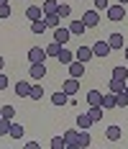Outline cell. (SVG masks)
Segmentation results:
<instances>
[{
	"label": "cell",
	"mask_w": 128,
	"mask_h": 149,
	"mask_svg": "<svg viewBox=\"0 0 128 149\" xmlns=\"http://www.w3.org/2000/svg\"><path fill=\"white\" fill-rule=\"evenodd\" d=\"M59 49H62V44H57V41H51V44H46V46H44L46 57H57V54H59Z\"/></svg>",
	"instance_id": "29"
},
{
	"label": "cell",
	"mask_w": 128,
	"mask_h": 149,
	"mask_svg": "<svg viewBox=\"0 0 128 149\" xmlns=\"http://www.w3.org/2000/svg\"><path fill=\"white\" fill-rule=\"evenodd\" d=\"M62 90H64L69 98H74V95L80 93V80H77V77H69V80H64V82H62Z\"/></svg>",
	"instance_id": "5"
},
{
	"label": "cell",
	"mask_w": 128,
	"mask_h": 149,
	"mask_svg": "<svg viewBox=\"0 0 128 149\" xmlns=\"http://www.w3.org/2000/svg\"><path fill=\"white\" fill-rule=\"evenodd\" d=\"M105 136H108V139H110V141H118V139H120V136H123V129H120V126H108V129H105Z\"/></svg>",
	"instance_id": "19"
},
{
	"label": "cell",
	"mask_w": 128,
	"mask_h": 149,
	"mask_svg": "<svg viewBox=\"0 0 128 149\" xmlns=\"http://www.w3.org/2000/svg\"><path fill=\"white\" fill-rule=\"evenodd\" d=\"M23 134H26L23 123H13V121H10V131H8V136H10V139H23Z\"/></svg>",
	"instance_id": "18"
},
{
	"label": "cell",
	"mask_w": 128,
	"mask_h": 149,
	"mask_svg": "<svg viewBox=\"0 0 128 149\" xmlns=\"http://www.w3.org/2000/svg\"><path fill=\"white\" fill-rule=\"evenodd\" d=\"M8 15H10V3L0 5V18H8Z\"/></svg>",
	"instance_id": "36"
},
{
	"label": "cell",
	"mask_w": 128,
	"mask_h": 149,
	"mask_svg": "<svg viewBox=\"0 0 128 149\" xmlns=\"http://www.w3.org/2000/svg\"><path fill=\"white\" fill-rule=\"evenodd\" d=\"M28 62H31V64H36V62H46V52H44V46H31V49H28Z\"/></svg>",
	"instance_id": "8"
},
{
	"label": "cell",
	"mask_w": 128,
	"mask_h": 149,
	"mask_svg": "<svg viewBox=\"0 0 128 149\" xmlns=\"http://www.w3.org/2000/svg\"><path fill=\"white\" fill-rule=\"evenodd\" d=\"M67 29H69V33H72V36H82V33L87 31V26L82 23V18H80V21H72Z\"/></svg>",
	"instance_id": "15"
},
{
	"label": "cell",
	"mask_w": 128,
	"mask_h": 149,
	"mask_svg": "<svg viewBox=\"0 0 128 149\" xmlns=\"http://www.w3.org/2000/svg\"><path fill=\"white\" fill-rule=\"evenodd\" d=\"M82 23H85L87 29H95V26H100V13L95 10V8L85 10V13H82Z\"/></svg>",
	"instance_id": "2"
},
{
	"label": "cell",
	"mask_w": 128,
	"mask_h": 149,
	"mask_svg": "<svg viewBox=\"0 0 128 149\" xmlns=\"http://www.w3.org/2000/svg\"><path fill=\"white\" fill-rule=\"evenodd\" d=\"M3 70H5V59L0 57V72H3Z\"/></svg>",
	"instance_id": "40"
},
{
	"label": "cell",
	"mask_w": 128,
	"mask_h": 149,
	"mask_svg": "<svg viewBox=\"0 0 128 149\" xmlns=\"http://www.w3.org/2000/svg\"><path fill=\"white\" fill-rule=\"evenodd\" d=\"M113 77H118V80H126V82H128V70L123 67V64H118V67H113Z\"/></svg>",
	"instance_id": "31"
},
{
	"label": "cell",
	"mask_w": 128,
	"mask_h": 149,
	"mask_svg": "<svg viewBox=\"0 0 128 149\" xmlns=\"http://www.w3.org/2000/svg\"><path fill=\"white\" fill-rule=\"evenodd\" d=\"M26 18H28V21H39V18H44L41 5H28V8H26Z\"/></svg>",
	"instance_id": "16"
},
{
	"label": "cell",
	"mask_w": 128,
	"mask_h": 149,
	"mask_svg": "<svg viewBox=\"0 0 128 149\" xmlns=\"http://www.w3.org/2000/svg\"><path fill=\"white\" fill-rule=\"evenodd\" d=\"M123 54H126V59H128V46H126V49H123Z\"/></svg>",
	"instance_id": "42"
},
{
	"label": "cell",
	"mask_w": 128,
	"mask_h": 149,
	"mask_svg": "<svg viewBox=\"0 0 128 149\" xmlns=\"http://www.w3.org/2000/svg\"><path fill=\"white\" fill-rule=\"evenodd\" d=\"M57 13H59V18H69V15H72V5H69V3H59Z\"/></svg>",
	"instance_id": "30"
},
{
	"label": "cell",
	"mask_w": 128,
	"mask_h": 149,
	"mask_svg": "<svg viewBox=\"0 0 128 149\" xmlns=\"http://www.w3.org/2000/svg\"><path fill=\"white\" fill-rule=\"evenodd\" d=\"M92 57H95V54H92V46H80V49H74V59L77 62H85L87 64Z\"/></svg>",
	"instance_id": "9"
},
{
	"label": "cell",
	"mask_w": 128,
	"mask_h": 149,
	"mask_svg": "<svg viewBox=\"0 0 128 149\" xmlns=\"http://www.w3.org/2000/svg\"><path fill=\"white\" fill-rule=\"evenodd\" d=\"M5 3H8V0H0V5H5Z\"/></svg>",
	"instance_id": "43"
},
{
	"label": "cell",
	"mask_w": 128,
	"mask_h": 149,
	"mask_svg": "<svg viewBox=\"0 0 128 149\" xmlns=\"http://www.w3.org/2000/svg\"><path fill=\"white\" fill-rule=\"evenodd\" d=\"M46 29H49V26H46V21H44V18H39V21H31V33H36V36H39V33H44Z\"/></svg>",
	"instance_id": "25"
},
{
	"label": "cell",
	"mask_w": 128,
	"mask_h": 149,
	"mask_svg": "<svg viewBox=\"0 0 128 149\" xmlns=\"http://www.w3.org/2000/svg\"><path fill=\"white\" fill-rule=\"evenodd\" d=\"M108 44H110V49H123V33H110L108 36Z\"/></svg>",
	"instance_id": "20"
},
{
	"label": "cell",
	"mask_w": 128,
	"mask_h": 149,
	"mask_svg": "<svg viewBox=\"0 0 128 149\" xmlns=\"http://www.w3.org/2000/svg\"><path fill=\"white\" fill-rule=\"evenodd\" d=\"M67 70H69V77H85V70H87V64L85 62H77V59H72L69 64H67Z\"/></svg>",
	"instance_id": "3"
},
{
	"label": "cell",
	"mask_w": 128,
	"mask_h": 149,
	"mask_svg": "<svg viewBox=\"0 0 128 149\" xmlns=\"http://www.w3.org/2000/svg\"><path fill=\"white\" fill-rule=\"evenodd\" d=\"M57 59H59V64H64V67H67V64H69V62L74 59V52H72V49H64V46H62V49H59V54H57Z\"/></svg>",
	"instance_id": "14"
},
{
	"label": "cell",
	"mask_w": 128,
	"mask_h": 149,
	"mask_svg": "<svg viewBox=\"0 0 128 149\" xmlns=\"http://www.w3.org/2000/svg\"><path fill=\"white\" fill-rule=\"evenodd\" d=\"M28 90H31V82L18 80V82H15V88H13V93L18 95V98H28Z\"/></svg>",
	"instance_id": "11"
},
{
	"label": "cell",
	"mask_w": 128,
	"mask_h": 149,
	"mask_svg": "<svg viewBox=\"0 0 128 149\" xmlns=\"http://www.w3.org/2000/svg\"><path fill=\"white\" fill-rule=\"evenodd\" d=\"M102 108H105V111H110V108H115V93H110V90H108V93H102Z\"/></svg>",
	"instance_id": "22"
},
{
	"label": "cell",
	"mask_w": 128,
	"mask_h": 149,
	"mask_svg": "<svg viewBox=\"0 0 128 149\" xmlns=\"http://www.w3.org/2000/svg\"><path fill=\"white\" fill-rule=\"evenodd\" d=\"M39 147H41L39 141H26V149H39Z\"/></svg>",
	"instance_id": "39"
},
{
	"label": "cell",
	"mask_w": 128,
	"mask_h": 149,
	"mask_svg": "<svg viewBox=\"0 0 128 149\" xmlns=\"http://www.w3.org/2000/svg\"><path fill=\"white\" fill-rule=\"evenodd\" d=\"M118 5H128V0H118Z\"/></svg>",
	"instance_id": "41"
},
{
	"label": "cell",
	"mask_w": 128,
	"mask_h": 149,
	"mask_svg": "<svg viewBox=\"0 0 128 149\" xmlns=\"http://www.w3.org/2000/svg\"><path fill=\"white\" fill-rule=\"evenodd\" d=\"M28 98H31V100H41V98H44V85H41V80H36V82L31 85Z\"/></svg>",
	"instance_id": "13"
},
{
	"label": "cell",
	"mask_w": 128,
	"mask_h": 149,
	"mask_svg": "<svg viewBox=\"0 0 128 149\" xmlns=\"http://www.w3.org/2000/svg\"><path fill=\"white\" fill-rule=\"evenodd\" d=\"M57 8H59V3H57V0H46V3H41V10H44V15L57 13Z\"/></svg>",
	"instance_id": "27"
},
{
	"label": "cell",
	"mask_w": 128,
	"mask_h": 149,
	"mask_svg": "<svg viewBox=\"0 0 128 149\" xmlns=\"http://www.w3.org/2000/svg\"><path fill=\"white\" fill-rule=\"evenodd\" d=\"M108 90L110 93H126V80H118V77H110V82H108Z\"/></svg>",
	"instance_id": "12"
},
{
	"label": "cell",
	"mask_w": 128,
	"mask_h": 149,
	"mask_svg": "<svg viewBox=\"0 0 128 149\" xmlns=\"http://www.w3.org/2000/svg\"><path fill=\"white\" fill-rule=\"evenodd\" d=\"M105 13H108V21H113V23H120V21L126 18V5L110 3V5L105 8Z\"/></svg>",
	"instance_id": "1"
},
{
	"label": "cell",
	"mask_w": 128,
	"mask_h": 149,
	"mask_svg": "<svg viewBox=\"0 0 128 149\" xmlns=\"http://www.w3.org/2000/svg\"><path fill=\"white\" fill-rule=\"evenodd\" d=\"M51 103L57 105V108H59V105H67V103H69V95H67L64 90H57V93L51 95Z\"/></svg>",
	"instance_id": "17"
},
{
	"label": "cell",
	"mask_w": 128,
	"mask_h": 149,
	"mask_svg": "<svg viewBox=\"0 0 128 149\" xmlns=\"http://www.w3.org/2000/svg\"><path fill=\"white\" fill-rule=\"evenodd\" d=\"M110 52H113V49H110V44H108V41H102V39L92 44V54H95V57H100V59H105Z\"/></svg>",
	"instance_id": "4"
},
{
	"label": "cell",
	"mask_w": 128,
	"mask_h": 149,
	"mask_svg": "<svg viewBox=\"0 0 128 149\" xmlns=\"http://www.w3.org/2000/svg\"><path fill=\"white\" fill-rule=\"evenodd\" d=\"M128 105V95L126 93H118V95H115V108H126Z\"/></svg>",
	"instance_id": "34"
},
{
	"label": "cell",
	"mask_w": 128,
	"mask_h": 149,
	"mask_svg": "<svg viewBox=\"0 0 128 149\" xmlns=\"http://www.w3.org/2000/svg\"><path fill=\"white\" fill-rule=\"evenodd\" d=\"M44 21H46V26H49V29H57V26H62V18H59V13L44 15Z\"/></svg>",
	"instance_id": "28"
},
{
	"label": "cell",
	"mask_w": 128,
	"mask_h": 149,
	"mask_svg": "<svg viewBox=\"0 0 128 149\" xmlns=\"http://www.w3.org/2000/svg\"><path fill=\"white\" fill-rule=\"evenodd\" d=\"M77 131H80V129H67V131H64V141H67V149H74V139H77Z\"/></svg>",
	"instance_id": "23"
},
{
	"label": "cell",
	"mask_w": 128,
	"mask_h": 149,
	"mask_svg": "<svg viewBox=\"0 0 128 149\" xmlns=\"http://www.w3.org/2000/svg\"><path fill=\"white\" fill-rule=\"evenodd\" d=\"M90 141H92V139H90V131H87V129H80V131H77V139H74V149H87Z\"/></svg>",
	"instance_id": "6"
},
{
	"label": "cell",
	"mask_w": 128,
	"mask_h": 149,
	"mask_svg": "<svg viewBox=\"0 0 128 149\" xmlns=\"http://www.w3.org/2000/svg\"><path fill=\"white\" fill-rule=\"evenodd\" d=\"M85 98H87V105H100L102 103V93L100 90H90Z\"/></svg>",
	"instance_id": "21"
},
{
	"label": "cell",
	"mask_w": 128,
	"mask_h": 149,
	"mask_svg": "<svg viewBox=\"0 0 128 149\" xmlns=\"http://www.w3.org/2000/svg\"><path fill=\"white\" fill-rule=\"evenodd\" d=\"M0 116L8 118V121H13L15 118V108H13V105H3V108H0Z\"/></svg>",
	"instance_id": "32"
},
{
	"label": "cell",
	"mask_w": 128,
	"mask_h": 149,
	"mask_svg": "<svg viewBox=\"0 0 128 149\" xmlns=\"http://www.w3.org/2000/svg\"><path fill=\"white\" fill-rule=\"evenodd\" d=\"M110 5V0H95V10H105Z\"/></svg>",
	"instance_id": "37"
},
{
	"label": "cell",
	"mask_w": 128,
	"mask_h": 149,
	"mask_svg": "<svg viewBox=\"0 0 128 149\" xmlns=\"http://www.w3.org/2000/svg\"><path fill=\"white\" fill-rule=\"evenodd\" d=\"M90 126H92V118L87 116V111H82L77 116V129H90Z\"/></svg>",
	"instance_id": "26"
},
{
	"label": "cell",
	"mask_w": 128,
	"mask_h": 149,
	"mask_svg": "<svg viewBox=\"0 0 128 149\" xmlns=\"http://www.w3.org/2000/svg\"><path fill=\"white\" fill-rule=\"evenodd\" d=\"M28 72H31V77H33V80H44L49 70H46V64H44V62H36V64H31Z\"/></svg>",
	"instance_id": "10"
},
{
	"label": "cell",
	"mask_w": 128,
	"mask_h": 149,
	"mask_svg": "<svg viewBox=\"0 0 128 149\" xmlns=\"http://www.w3.org/2000/svg\"><path fill=\"white\" fill-rule=\"evenodd\" d=\"M8 131H10V121H8V118H3V116H0V136H5Z\"/></svg>",
	"instance_id": "35"
},
{
	"label": "cell",
	"mask_w": 128,
	"mask_h": 149,
	"mask_svg": "<svg viewBox=\"0 0 128 149\" xmlns=\"http://www.w3.org/2000/svg\"><path fill=\"white\" fill-rule=\"evenodd\" d=\"M69 39H72L69 29H64V26H57V29H54V41H57V44L67 46V41H69Z\"/></svg>",
	"instance_id": "7"
},
{
	"label": "cell",
	"mask_w": 128,
	"mask_h": 149,
	"mask_svg": "<svg viewBox=\"0 0 128 149\" xmlns=\"http://www.w3.org/2000/svg\"><path fill=\"white\" fill-rule=\"evenodd\" d=\"M126 95H128V82H126Z\"/></svg>",
	"instance_id": "44"
},
{
	"label": "cell",
	"mask_w": 128,
	"mask_h": 149,
	"mask_svg": "<svg viewBox=\"0 0 128 149\" xmlns=\"http://www.w3.org/2000/svg\"><path fill=\"white\" fill-rule=\"evenodd\" d=\"M49 147L51 149H67V141H64V136H54V139L49 141Z\"/></svg>",
	"instance_id": "33"
},
{
	"label": "cell",
	"mask_w": 128,
	"mask_h": 149,
	"mask_svg": "<svg viewBox=\"0 0 128 149\" xmlns=\"http://www.w3.org/2000/svg\"><path fill=\"white\" fill-rule=\"evenodd\" d=\"M8 85H10V80H8V74H5V72H0V90H5Z\"/></svg>",
	"instance_id": "38"
},
{
	"label": "cell",
	"mask_w": 128,
	"mask_h": 149,
	"mask_svg": "<svg viewBox=\"0 0 128 149\" xmlns=\"http://www.w3.org/2000/svg\"><path fill=\"white\" fill-rule=\"evenodd\" d=\"M87 116L92 118V123H98V121L102 118V105H90V108H87Z\"/></svg>",
	"instance_id": "24"
}]
</instances>
